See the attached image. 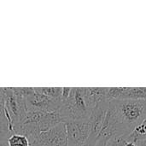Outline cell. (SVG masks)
Returning a JSON list of instances; mask_svg holds the SVG:
<instances>
[{
    "label": "cell",
    "mask_w": 146,
    "mask_h": 146,
    "mask_svg": "<svg viewBox=\"0 0 146 146\" xmlns=\"http://www.w3.org/2000/svg\"><path fill=\"white\" fill-rule=\"evenodd\" d=\"M145 118L146 100H112L98 138L129 135Z\"/></svg>",
    "instance_id": "1"
},
{
    "label": "cell",
    "mask_w": 146,
    "mask_h": 146,
    "mask_svg": "<svg viewBox=\"0 0 146 146\" xmlns=\"http://www.w3.org/2000/svg\"><path fill=\"white\" fill-rule=\"evenodd\" d=\"M107 93L108 87H83L85 102L90 110L99 104L109 102Z\"/></svg>",
    "instance_id": "7"
},
{
    "label": "cell",
    "mask_w": 146,
    "mask_h": 146,
    "mask_svg": "<svg viewBox=\"0 0 146 146\" xmlns=\"http://www.w3.org/2000/svg\"><path fill=\"white\" fill-rule=\"evenodd\" d=\"M30 145L33 146H68L65 123H60L53 128L40 133Z\"/></svg>",
    "instance_id": "3"
},
{
    "label": "cell",
    "mask_w": 146,
    "mask_h": 146,
    "mask_svg": "<svg viewBox=\"0 0 146 146\" xmlns=\"http://www.w3.org/2000/svg\"><path fill=\"white\" fill-rule=\"evenodd\" d=\"M31 146H33V145H31Z\"/></svg>",
    "instance_id": "16"
},
{
    "label": "cell",
    "mask_w": 146,
    "mask_h": 146,
    "mask_svg": "<svg viewBox=\"0 0 146 146\" xmlns=\"http://www.w3.org/2000/svg\"><path fill=\"white\" fill-rule=\"evenodd\" d=\"M2 146H7V145H6V144H4V143L3 142V143H2Z\"/></svg>",
    "instance_id": "13"
},
{
    "label": "cell",
    "mask_w": 146,
    "mask_h": 146,
    "mask_svg": "<svg viewBox=\"0 0 146 146\" xmlns=\"http://www.w3.org/2000/svg\"><path fill=\"white\" fill-rule=\"evenodd\" d=\"M138 146H146V139H143V140H139L137 142Z\"/></svg>",
    "instance_id": "12"
},
{
    "label": "cell",
    "mask_w": 146,
    "mask_h": 146,
    "mask_svg": "<svg viewBox=\"0 0 146 146\" xmlns=\"http://www.w3.org/2000/svg\"><path fill=\"white\" fill-rule=\"evenodd\" d=\"M128 141H130L128 135L112 137L108 140L106 146H126Z\"/></svg>",
    "instance_id": "10"
},
{
    "label": "cell",
    "mask_w": 146,
    "mask_h": 146,
    "mask_svg": "<svg viewBox=\"0 0 146 146\" xmlns=\"http://www.w3.org/2000/svg\"><path fill=\"white\" fill-rule=\"evenodd\" d=\"M83 146H89V145H86H86H83Z\"/></svg>",
    "instance_id": "15"
},
{
    "label": "cell",
    "mask_w": 146,
    "mask_h": 146,
    "mask_svg": "<svg viewBox=\"0 0 146 146\" xmlns=\"http://www.w3.org/2000/svg\"><path fill=\"white\" fill-rule=\"evenodd\" d=\"M108 139H106V138H98V141L96 142V144H95V145L94 146H106L107 145V142H108Z\"/></svg>",
    "instance_id": "11"
},
{
    "label": "cell",
    "mask_w": 146,
    "mask_h": 146,
    "mask_svg": "<svg viewBox=\"0 0 146 146\" xmlns=\"http://www.w3.org/2000/svg\"><path fill=\"white\" fill-rule=\"evenodd\" d=\"M0 123L8 129V121L5 115V93L3 87L0 88Z\"/></svg>",
    "instance_id": "9"
},
{
    "label": "cell",
    "mask_w": 146,
    "mask_h": 146,
    "mask_svg": "<svg viewBox=\"0 0 146 146\" xmlns=\"http://www.w3.org/2000/svg\"><path fill=\"white\" fill-rule=\"evenodd\" d=\"M57 111L63 123L69 121L87 120L91 110L86 104L83 87H72L69 97L62 101Z\"/></svg>",
    "instance_id": "2"
},
{
    "label": "cell",
    "mask_w": 146,
    "mask_h": 146,
    "mask_svg": "<svg viewBox=\"0 0 146 146\" xmlns=\"http://www.w3.org/2000/svg\"><path fill=\"white\" fill-rule=\"evenodd\" d=\"M68 146H83L90 135V125L87 120L69 121L65 122Z\"/></svg>",
    "instance_id": "4"
},
{
    "label": "cell",
    "mask_w": 146,
    "mask_h": 146,
    "mask_svg": "<svg viewBox=\"0 0 146 146\" xmlns=\"http://www.w3.org/2000/svg\"><path fill=\"white\" fill-rule=\"evenodd\" d=\"M2 143H3V142L1 141V142H0V146H2Z\"/></svg>",
    "instance_id": "14"
},
{
    "label": "cell",
    "mask_w": 146,
    "mask_h": 146,
    "mask_svg": "<svg viewBox=\"0 0 146 146\" xmlns=\"http://www.w3.org/2000/svg\"><path fill=\"white\" fill-rule=\"evenodd\" d=\"M109 105L110 102H106L99 104L91 110V114L88 118V122L90 125V135L86 142V145L89 146H94L98 141L109 109Z\"/></svg>",
    "instance_id": "5"
},
{
    "label": "cell",
    "mask_w": 146,
    "mask_h": 146,
    "mask_svg": "<svg viewBox=\"0 0 146 146\" xmlns=\"http://www.w3.org/2000/svg\"><path fill=\"white\" fill-rule=\"evenodd\" d=\"M107 99L146 100V87H108Z\"/></svg>",
    "instance_id": "6"
},
{
    "label": "cell",
    "mask_w": 146,
    "mask_h": 146,
    "mask_svg": "<svg viewBox=\"0 0 146 146\" xmlns=\"http://www.w3.org/2000/svg\"><path fill=\"white\" fill-rule=\"evenodd\" d=\"M7 146H31V145L26 136L13 133L7 139Z\"/></svg>",
    "instance_id": "8"
}]
</instances>
